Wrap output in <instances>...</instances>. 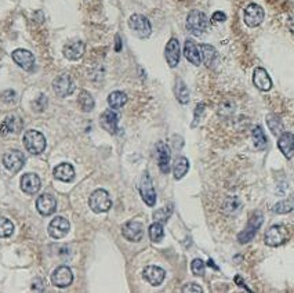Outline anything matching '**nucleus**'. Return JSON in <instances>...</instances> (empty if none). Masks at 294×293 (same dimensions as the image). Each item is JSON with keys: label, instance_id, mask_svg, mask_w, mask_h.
Returning a JSON list of instances; mask_svg holds the SVG:
<instances>
[{"label": "nucleus", "instance_id": "nucleus-1", "mask_svg": "<svg viewBox=\"0 0 294 293\" xmlns=\"http://www.w3.org/2000/svg\"><path fill=\"white\" fill-rule=\"evenodd\" d=\"M262 221H264V216L260 210H255L252 214V217L249 219V223L243 231H240L237 234V241L240 244H247L250 241H253V238L257 234V231L260 230V227L262 226Z\"/></svg>", "mask_w": 294, "mask_h": 293}, {"label": "nucleus", "instance_id": "nucleus-2", "mask_svg": "<svg viewBox=\"0 0 294 293\" xmlns=\"http://www.w3.org/2000/svg\"><path fill=\"white\" fill-rule=\"evenodd\" d=\"M289 236H290V232H289L287 227L282 226V224H275V226H272L267 230V232L264 235V242L267 246L278 248L280 245L287 242Z\"/></svg>", "mask_w": 294, "mask_h": 293}, {"label": "nucleus", "instance_id": "nucleus-3", "mask_svg": "<svg viewBox=\"0 0 294 293\" xmlns=\"http://www.w3.org/2000/svg\"><path fill=\"white\" fill-rule=\"evenodd\" d=\"M24 146L28 152L33 155H39L46 149V139L38 130H28L24 134Z\"/></svg>", "mask_w": 294, "mask_h": 293}, {"label": "nucleus", "instance_id": "nucleus-4", "mask_svg": "<svg viewBox=\"0 0 294 293\" xmlns=\"http://www.w3.org/2000/svg\"><path fill=\"white\" fill-rule=\"evenodd\" d=\"M89 205H90L91 210L94 213H105L111 209L112 201H111V196L108 194V191L99 188V189H96L90 195Z\"/></svg>", "mask_w": 294, "mask_h": 293}, {"label": "nucleus", "instance_id": "nucleus-5", "mask_svg": "<svg viewBox=\"0 0 294 293\" xmlns=\"http://www.w3.org/2000/svg\"><path fill=\"white\" fill-rule=\"evenodd\" d=\"M209 26V20L204 13L199 10L191 11L187 17V29L196 36H200Z\"/></svg>", "mask_w": 294, "mask_h": 293}, {"label": "nucleus", "instance_id": "nucleus-6", "mask_svg": "<svg viewBox=\"0 0 294 293\" xmlns=\"http://www.w3.org/2000/svg\"><path fill=\"white\" fill-rule=\"evenodd\" d=\"M129 26L141 39H147L152 33V25L147 17L142 14H133L129 20Z\"/></svg>", "mask_w": 294, "mask_h": 293}, {"label": "nucleus", "instance_id": "nucleus-7", "mask_svg": "<svg viewBox=\"0 0 294 293\" xmlns=\"http://www.w3.org/2000/svg\"><path fill=\"white\" fill-rule=\"evenodd\" d=\"M139 194H141L142 201H144L149 208H154V206H155V187H154V184H152V179H151V176L148 174V171H145V173L142 174L141 181H139Z\"/></svg>", "mask_w": 294, "mask_h": 293}, {"label": "nucleus", "instance_id": "nucleus-8", "mask_svg": "<svg viewBox=\"0 0 294 293\" xmlns=\"http://www.w3.org/2000/svg\"><path fill=\"white\" fill-rule=\"evenodd\" d=\"M53 90L58 97H68L75 91V83L68 73H62L53 82Z\"/></svg>", "mask_w": 294, "mask_h": 293}, {"label": "nucleus", "instance_id": "nucleus-9", "mask_svg": "<svg viewBox=\"0 0 294 293\" xmlns=\"http://www.w3.org/2000/svg\"><path fill=\"white\" fill-rule=\"evenodd\" d=\"M3 165L8 171L11 173H18L24 167L25 165V156L21 151L18 149H11L4 154L3 156Z\"/></svg>", "mask_w": 294, "mask_h": 293}, {"label": "nucleus", "instance_id": "nucleus-10", "mask_svg": "<svg viewBox=\"0 0 294 293\" xmlns=\"http://www.w3.org/2000/svg\"><path fill=\"white\" fill-rule=\"evenodd\" d=\"M264 17H265L264 8L258 4H255V3H250L245 8V22L250 28H255V26L261 25L262 21H264Z\"/></svg>", "mask_w": 294, "mask_h": 293}, {"label": "nucleus", "instance_id": "nucleus-11", "mask_svg": "<svg viewBox=\"0 0 294 293\" xmlns=\"http://www.w3.org/2000/svg\"><path fill=\"white\" fill-rule=\"evenodd\" d=\"M51 282L57 288H68L69 285H72V282H74L72 270L66 266H61L56 269L51 274Z\"/></svg>", "mask_w": 294, "mask_h": 293}, {"label": "nucleus", "instance_id": "nucleus-12", "mask_svg": "<svg viewBox=\"0 0 294 293\" xmlns=\"http://www.w3.org/2000/svg\"><path fill=\"white\" fill-rule=\"evenodd\" d=\"M69 228H71L69 221L62 216H57L49 224V235L54 239H61L69 232Z\"/></svg>", "mask_w": 294, "mask_h": 293}, {"label": "nucleus", "instance_id": "nucleus-13", "mask_svg": "<svg viewBox=\"0 0 294 293\" xmlns=\"http://www.w3.org/2000/svg\"><path fill=\"white\" fill-rule=\"evenodd\" d=\"M11 58L14 60L17 65L21 66L22 69L31 72L35 66V57L29 50L25 49H17L11 53Z\"/></svg>", "mask_w": 294, "mask_h": 293}, {"label": "nucleus", "instance_id": "nucleus-14", "mask_svg": "<svg viewBox=\"0 0 294 293\" xmlns=\"http://www.w3.org/2000/svg\"><path fill=\"white\" fill-rule=\"evenodd\" d=\"M164 57H166V61H167L169 66L176 68L178 65L181 58V47L180 42L177 41L176 38H173V39L167 42L166 49H164Z\"/></svg>", "mask_w": 294, "mask_h": 293}, {"label": "nucleus", "instance_id": "nucleus-15", "mask_svg": "<svg viewBox=\"0 0 294 293\" xmlns=\"http://www.w3.org/2000/svg\"><path fill=\"white\" fill-rule=\"evenodd\" d=\"M123 236L130 242H139L144 236V227L139 221H129L122 227Z\"/></svg>", "mask_w": 294, "mask_h": 293}, {"label": "nucleus", "instance_id": "nucleus-16", "mask_svg": "<svg viewBox=\"0 0 294 293\" xmlns=\"http://www.w3.org/2000/svg\"><path fill=\"white\" fill-rule=\"evenodd\" d=\"M99 123H101V127L106 130L111 134H116L119 130V115L115 112L114 109H106L101 114L99 118Z\"/></svg>", "mask_w": 294, "mask_h": 293}, {"label": "nucleus", "instance_id": "nucleus-17", "mask_svg": "<svg viewBox=\"0 0 294 293\" xmlns=\"http://www.w3.org/2000/svg\"><path fill=\"white\" fill-rule=\"evenodd\" d=\"M142 277L147 281L149 285L159 286L166 278V271L157 266H147L142 271Z\"/></svg>", "mask_w": 294, "mask_h": 293}, {"label": "nucleus", "instance_id": "nucleus-18", "mask_svg": "<svg viewBox=\"0 0 294 293\" xmlns=\"http://www.w3.org/2000/svg\"><path fill=\"white\" fill-rule=\"evenodd\" d=\"M36 209L41 216H51L57 210V201L50 194H43L36 201Z\"/></svg>", "mask_w": 294, "mask_h": 293}, {"label": "nucleus", "instance_id": "nucleus-19", "mask_svg": "<svg viewBox=\"0 0 294 293\" xmlns=\"http://www.w3.org/2000/svg\"><path fill=\"white\" fill-rule=\"evenodd\" d=\"M253 83L254 86L258 90H261V91H270L272 89V79H271L268 72L261 66H257L254 69Z\"/></svg>", "mask_w": 294, "mask_h": 293}, {"label": "nucleus", "instance_id": "nucleus-20", "mask_svg": "<svg viewBox=\"0 0 294 293\" xmlns=\"http://www.w3.org/2000/svg\"><path fill=\"white\" fill-rule=\"evenodd\" d=\"M41 187V181L39 179L38 174H33V173H26L22 176L21 179V188L25 194L28 195H35Z\"/></svg>", "mask_w": 294, "mask_h": 293}, {"label": "nucleus", "instance_id": "nucleus-21", "mask_svg": "<svg viewBox=\"0 0 294 293\" xmlns=\"http://www.w3.org/2000/svg\"><path fill=\"white\" fill-rule=\"evenodd\" d=\"M84 50H86V44H84L82 41H74L66 43L65 46H64L62 53H64V56H65L68 60H71V61H78V60H80V58L83 57Z\"/></svg>", "mask_w": 294, "mask_h": 293}, {"label": "nucleus", "instance_id": "nucleus-22", "mask_svg": "<svg viewBox=\"0 0 294 293\" xmlns=\"http://www.w3.org/2000/svg\"><path fill=\"white\" fill-rule=\"evenodd\" d=\"M278 148L285 158L292 159L294 155V134L290 131H283L278 140Z\"/></svg>", "mask_w": 294, "mask_h": 293}, {"label": "nucleus", "instance_id": "nucleus-23", "mask_svg": "<svg viewBox=\"0 0 294 293\" xmlns=\"http://www.w3.org/2000/svg\"><path fill=\"white\" fill-rule=\"evenodd\" d=\"M156 151H157V165L162 173L167 174L170 171V148L164 143H157L156 144Z\"/></svg>", "mask_w": 294, "mask_h": 293}, {"label": "nucleus", "instance_id": "nucleus-24", "mask_svg": "<svg viewBox=\"0 0 294 293\" xmlns=\"http://www.w3.org/2000/svg\"><path fill=\"white\" fill-rule=\"evenodd\" d=\"M184 56L188 60L191 64H194L195 66H199L202 64V58H200V51L199 47L196 46L195 42H192L191 39L185 42L184 44Z\"/></svg>", "mask_w": 294, "mask_h": 293}, {"label": "nucleus", "instance_id": "nucleus-25", "mask_svg": "<svg viewBox=\"0 0 294 293\" xmlns=\"http://www.w3.org/2000/svg\"><path fill=\"white\" fill-rule=\"evenodd\" d=\"M54 177L64 183H71L75 179V169L71 163H59L54 169Z\"/></svg>", "mask_w": 294, "mask_h": 293}, {"label": "nucleus", "instance_id": "nucleus-26", "mask_svg": "<svg viewBox=\"0 0 294 293\" xmlns=\"http://www.w3.org/2000/svg\"><path fill=\"white\" fill-rule=\"evenodd\" d=\"M200 51V58L204 63V65L207 68H213L216 65V61H217V50L213 47L212 44H200L199 47Z\"/></svg>", "mask_w": 294, "mask_h": 293}, {"label": "nucleus", "instance_id": "nucleus-27", "mask_svg": "<svg viewBox=\"0 0 294 293\" xmlns=\"http://www.w3.org/2000/svg\"><path fill=\"white\" fill-rule=\"evenodd\" d=\"M21 127H22V122H21L20 118H17V116H7V118L3 121V123H1L0 130H1L3 134H7V133H18Z\"/></svg>", "mask_w": 294, "mask_h": 293}, {"label": "nucleus", "instance_id": "nucleus-28", "mask_svg": "<svg viewBox=\"0 0 294 293\" xmlns=\"http://www.w3.org/2000/svg\"><path fill=\"white\" fill-rule=\"evenodd\" d=\"M189 170V162L185 156H178L174 162V167H173V174L174 179L181 180Z\"/></svg>", "mask_w": 294, "mask_h": 293}, {"label": "nucleus", "instance_id": "nucleus-29", "mask_svg": "<svg viewBox=\"0 0 294 293\" xmlns=\"http://www.w3.org/2000/svg\"><path fill=\"white\" fill-rule=\"evenodd\" d=\"M78 104H79L83 112H91L94 109V105H96L93 96H91L89 91H86V90L80 91V94L78 97Z\"/></svg>", "mask_w": 294, "mask_h": 293}, {"label": "nucleus", "instance_id": "nucleus-30", "mask_svg": "<svg viewBox=\"0 0 294 293\" xmlns=\"http://www.w3.org/2000/svg\"><path fill=\"white\" fill-rule=\"evenodd\" d=\"M174 93H176V97L178 100L180 104H188L191 101V97H189V90L187 87V84L181 79H177L176 82V87H174Z\"/></svg>", "mask_w": 294, "mask_h": 293}, {"label": "nucleus", "instance_id": "nucleus-31", "mask_svg": "<svg viewBox=\"0 0 294 293\" xmlns=\"http://www.w3.org/2000/svg\"><path fill=\"white\" fill-rule=\"evenodd\" d=\"M127 103V94L123 91H112L108 96V104L112 109H119Z\"/></svg>", "mask_w": 294, "mask_h": 293}, {"label": "nucleus", "instance_id": "nucleus-32", "mask_svg": "<svg viewBox=\"0 0 294 293\" xmlns=\"http://www.w3.org/2000/svg\"><path fill=\"white\" fill-rule=\"evenodd\" d=\"M240 209H242V204H240L239 198H236V196L227 198V201L224 202V206H222V210H224V213H227L228 216L236 214V213L240 212Z\"/></svg>", "mask_w": 294, "mask_h": 293}, {"label": "nucleus", "instance_id": "nucleus-33", "mask_svg": "<svg viewBox=\"0 0 294 293\" xmlns=\"http://www.w3.org/2000/svg\"><path fill=\"white\" fill-rule=\"evenodd\" d=\"M253 141L255 148L260 149V151H264L267 148V146H268L267 136H265V133L262 130L261 126H255L253 129Z\"/></svg>", "mask_w": 294, "mask_h": 293}, {"label": "nucleus", "instance_id": "nucleus-34", "mask_svg": "<svg viewBox=\"0 0 294 293\" xmlns=\"http://www.w3.org/2000/svg\"><path fill=\"white\" fill-rule=\"evenodd\" d=\"M272 210L276 214H287V213L294 210V195H292L287 199H283L272 208Z\"/></svg>", "mask_w": 294, "mask_h": 293}, {"label": "nucleus", "instance_id": "nucleus-35", "mask_svg": "<svg viewBox=\"0 0 294 293\" xmlns=\"http://www.w3.org/2000/svg\"><path fill=\"white\" fill-rule=\"evenodd\" d=\"M148 234H149V238L152 242H160L163 239L164 236V230H163V224L159 223V221H155L154 224L149 226V230H148Z\"/></svg>", "mask_w": 294, "mask_h": 293}, {"label": "nucleus", "instance_id": "nucleus-36", "mask_svg": "<svg viewBox=\"0 0 294 293\" xmlns=\"http://www.w3.org/2000/svg\"><path fill=\"white\" fill-rule=\"evenodd\" d=\"M267 123H268V127L272 130V134L280 136L283 133V123L276 115H270L267 118Z\"/></svg>", "mask_w": 294, "mask_h": 293}, {"label": "nucleus", "instance_id": "nucleus-37", "mask_svg": "<svg viewBox=\"0 0 294 293\" xmlns=\"http://www.w3.org/2000/svg\"><path fill=\"white\" fill-rule=\"evenodd\" d=\"M14 232V224L6 217H0V238H8Z\"/></svg>", "mask_w": 294, "mask_h": 293}, {"label": "nucleus", "instance_id": "nucleus-38", "mask_svg": "<svg viewBox=\"0 0 294 293\" xmlns=\"http://www.w3.org/2000/svg\"><path fill=\"white\" fill-rule=\"evenodd\" d=\"M173 213V206H164L162 209H159V210H155L154 212V219L155 221H159V223H166L167 220L170 219V216H172Z\"/></svg>", "mask_w": 294, "mask_h": 293}, {"label": "nucleus", "instance_id": "nucleus-39", "mask_svg": "<svg viewBox=\"0 0 294 293\" xmlns=\"http://www.w3.org/2000/svg\"><path fill=\"white\" fill-rule=\"evenodd\" d=\"M191 270L197 277L204 275V261L202 259H194L191 263Z\"/></svg>", "mask_w": 294, "mask_h": 293}, {"label": "nucleus", "instance_id": "nucleus-40", "mask_svg": "<svg viewBox=\"0 0 294 293\" xmlns=\"http://www.w3.org/2000/svg\"><path fill=\"white\" fill-rule=\"evenodd\" d=\"M1 100H3L4 103H7V104L14 103L17 100L16 91H14V90H6V91H3V93H1Z\"/></svg>", "mask_w": 294, "mask_h": 293}, {"label": "nucleus", "instance_id": "nucleus-41", "mask_svg": "<svg viewBox=\"0 0 294 293\" xmlns=\"http://www.w3.org/2000/svg\"><path fill=\"white\" fill-rule=\"evenodd\" d=\"M204 111V104H199V105L196 106L195 109V121L191 123V127H196L197 126V122H199V119H200V115H202V112Z\"/></svg>", "mask_w": 294, "mask_h": 293}, {"label": "nucleus", "instance_id": "nucleus-42", "mask_svg": "<svg viewBox=\"0 0 294 293\" xmlns=\"http://www.w3.org/2000/svg\"><path fill=\"white\" fill-rule=\"evenodd\" d=\"M182 292H185V293H189V292L202 293V292H203V289H202L200 286L196 285V284H188V285L182 288Z\"/></svg>", "mask_w": 294, "mask_h": 293}, {"label": "nucleus", "instance_id": "nucleus-43", "mask_svg": "<svg viewBox=\"0 0 294 293\" xmlns=\"http://www.w3.org/2000/svg\"><path fill=\"white\" fill-rule=\"evenodd\" d=\"M225 20H227V14L222 11H216L212 17L213 22H224Z\"/></svg>", "mask_w": 294, "mask_h": 293}, {"label": "nucleus", "instance_id": "nucleus-44", "mask_svg": "<svg viewBox=\"0 0 294 293\" xmlns=\"http://www.w3.org/2000/svg\"><path fill=\"white\" fill-rule=\"evenodd\" d=\"M32 289L33 291H43V289H44V282H43L41 279H36V281L33 282Z\"/></svg>", "mask_w": 294, "mask_h": 293}, {"label": "nucleus", "instance_id": "nucleus-45", "mask_svg": "<svg viewBox=\"0 0 294 293\" xmlns=\"http://www.w3.org/2000/svg\"><path fill=\"white\" fill-rule=\"evenodd\" d=\"M115 50L116 51H120L122 50V42H120V36L116 35V44H115Z\"/></svg>", "mask_w": 294, "mask_h": 293}, {"label": "nucleus", "instance_id": "nucleus-46", "mask_svg": "<svg viewBox=\"0 0 294 293\" xmlns=\"http://www.w3.org/2000/svg\"><path fill=\"white\" fill-rule=\"evenodd\" d=\"M235 282H236V284H239V285L242 286V288H245L246 291H250V289H249V288H247V286H246L245 284H243V281H242V278L239 277V275H236V277H235Z\"/></svg>", "mask_w": 294, "mask_h": 293}]
</instances>
